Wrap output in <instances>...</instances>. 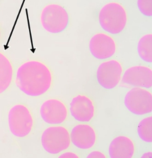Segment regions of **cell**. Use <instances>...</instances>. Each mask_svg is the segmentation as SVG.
Returning a JSON list of instances; mask_svg holds the SVG:
<instances>
[{
	"label": "cell",
	"mask_w": 152,
	"mask_h": 158,
	"mask_svg": "<svg viewBox=\"0 0 152 158\" xmlns=\"http://www.w3.org/2000/svg\"><path fill=\"white\" fill-rule=\"evenodd\" d=\"M138 7L143 15L150 17L152 16V0H139Z\"/></svg>",
	"instance_id": "obj_17"
},
{
	"label": "cell",
	"mask_w": 152,
	"mask_h": 158,
	"mask_svg": "<svg viewBox=\"0 0 152 158\" xmlns=\"http://www.w3.org/2000/svg\"><path fill=\"white\" fill-rule=\"evenodd\" d=\"M124 102L127 109L136 115H145L152 112V94L146 89H131L125 94Z\"/></svg>",
	"instance_id": "obj_6"
},
{
	"label": "cell",
	"mask_w": 152,
	"mask_h": 158,
	"mask_svg": "<svg viewBox=\"0 0 152 158\" xmlns=\"http://www.w3.org/2000/svg\"><path fill=\"white\" fill-rule=\"evenodd\" d=\"M58 158H79L80 156L75 152H72V151H68V152H65L64 153H62L61 155H60L58 156Z\"/></svg>",
	"instance_id": "obj_19"
},
{
	"label": "cell",
	"mask_w": 152,
	"mask_h": 158,
	"mask_svg": "<svg viewBox=\"0 0 152 158\" xmlns=\"http://www.w3.org/2000/svg\"><path fill=\"white\" fill-rule=\"evenodd\" d=\"M41 141L45 151L52 155L58 154L66 150L71 144L69 130L61 126L46 128L42 133Z\"/></svg>",
	"instance_id": "obj_5"
},
{
	"label": "cell",
	"mask_w": 152,
	"mask_h": 158,
	"mask_svg": "<svg viewBox=\"0 0 152 158\" xmlns=\"http://www.w3.org/2000/svg\"><path fill=\"white\" fill-rule=\"evenodd\" d=\"M88 158H106V155L103 152L99 151H93L92 152H90L88 155L87 156Z\"/></svg>",
	"instance_id": "obj_18"
},
{
	"label": "cell",
	"mask_w": 152,
	"mask_h": 158,
	"mask_svg": "<svg viewBox=\"0 0 152 158\" xmlns=\"http://www.w3.org/2000/svg\"><path fill=\"white\" fill-rule=\"evenodd\" d=\"M8 122L10 131L18 138H25L34 127V118L29 108L24 104L12 106L8 112Z\"/></svg>",
	"instance_id": "obj_3"
},
{
	"label": "cell",
	"mask_w": 152,
	"mask_h": 158,
	"mask_svg": "<svg viewBox=\"0 0 152 158\" xmlns=\"http://www.w3.org/2000/svg\"><path fill=\"white\" fill-rule=\"evenodd\" d=\"M40 22L45 30L52 34L63 32L69 25L70 17L68 10L58 4H49L43 8Z\"/></svg>",
	"instance_id": "obj_4"
},
{
	"label": "cell",
	"mask_w": 152,
	"mask_h": 158,
	"mask_svg": "<svg viewBox=\"0 0 152 158\" xmlns=\"http://www.w3.org/2000/svg\"><path fill=\"white\" fill-rule=\"evenodd\" d=\"M70 112L72 117L77 121L84 123L89 122L95 114L93 101L85 95H77L71 101Z\"/></svg>",
	"instance_id": "obj_10"
},
{
	"label": "cell",
	"mask_w": 152,
	"mask_h": 158,
	"mask_svg": "<svg viewBox=\"0 0 152 158\" xmlns=\"http://www.w3.org/2000/svg\"><path fill=\"white\" fill-rule=\"evenodd\" d=\"M135 151V145L133 140L124 135L115 137L109 147V154L111 158H133Z\"/></svg>",
	"instance_id": "obj_13"
},
{
	"label": "cell",
	"mask_w": 152,
	"mask_h": 158,
	"mask_svg": "<svg viewBox=\"0 0 152 158\" xmlns=\"http://www.w3.org/2000/svg\"><path fill=\"white\" fill-rule=\"evenodd\" d=\"M148 157H152V152L145 153L143 154L142 156V158H148Z\"/></svg>",
	"instance_id": "obj_20"
},
{
	"label": "cell",
	"mask_w": 152,
	"mask_h": 158,
	"mask_svg": "<svg viewBox=\"0 0 152 158\" xmlns=\"http://www.w3.org/2000/svg\"><path fill=\"white\" fill-rule=\"evenodd\" d=\"M15 83L25 94L33 97L47 93L53 83V74L48 65L38 60H27L17 69Z\"/></svg>",
	"instance_id": "obj_1"
},
{
	"label": "cell",
	"mask_w": 152,
	"mask_h": 158,
	"mask_svg": "<svg viewBox=\"0 0 152 158\" xmlns=\"http://www.w3.org/2000/svg\"><path fill=\"white\" fill-rule=\"evenodd\" d=\"M123 84L140 88H151L152 86V70L141 65L128 68L122 77Z\"/></svg>",
	"instance_id": "obj_11"
},
{
	"label": "cell",
	"mask_w": 152,
	"mask_h": 158,
	"mask_svg": "<svg viewBox=\"0 0 152 158\" xmlns=\"http://www.w3.org/2000/svg\"><path fill=\"white\" fill-rule=\"evenodd\" d=\"M39 114L42 119L49 124H60L68 117V109L64 102L57 98L45 100L41 104Z\"/></svg>",
	"instance_id": "obj_8"
},
{
	"label": "cell",
	"mask_w": 152,
	"mask_h": 158,
	"mask_svg": "<svg viewBox=\"0 0 152 158\" xmlns=\"http://www.w3.org/2000/svg\"><path fill=\"white\" fill-rule=\"evenodd\" d=\"M121 63L111 59L101 63L97 71V80L99 84L106 89H112L119 84L123 74Z\"/></svg>",
	"instance_id": "obj_7"
},
{
	"label": "cell",
	"mask_w": 152,
	"mask_h": 158,
	"mask_svg": "<svg viewBox=\"0 0 152 158\" xmlns=\"http://www.w3.org/2000/svg\"><path fill=\"white\" fill-rule=\"evenodd\" d=\"M14 68L10 59L0 51V94L5 92L12 84Z\"/></svg>",
	"instance_id": "obj_14"
},
{
	"label": "cell",
	"mask_w": 152,
	"mask_h": 158,
	"mask_svg": "<svg viewBox=\"0 0 152 158\" xmlns=\"http://www.w3.org/2000/svg\"><path fill=\"white\" fill-rule=\"evenodd\" d=\"M70 136L74 145L83 150L92 148L97 141L95 129L88 124H79L74 126Z\"/></svg>",
	"instance_id": "obj_12"
},
{
	"label": "cell",
	"mask_w": 152,
	"mask_h": 158,
	"mask_svg": "<svg viewBox=\"0 0 152 158\" xmlns=\"http://www.w3.org/2000/svg\"><path fill=\"white\" fill-rule=\"evenodd\" d=\"M138 136L142 141L151 143L152 142V117L149 116L142 119L138 126Z\"/></svg>",
	"instance_id": "obj_16"
},
{
	"label": "cell",
	"mask_w": 152,
	"mask_h": 158,
	"mask_svg": "<svg viewBox=\"0 0 152 158\" xmlns=\"http://www.w3.org/2000/svg\"><path fill=\"white\" fill-rule=\"evenodd\" d=\"M98 19L99 24L105 31L117 35L123 31L127 25V13L120 3L110 2L101 8Z\"/></svg>",
	"instance_id": "obj_2"
},
{
	"label": "cell",
	"mask_w": 152,
	"mask_h": 158,
	"mask_svg": "<svg viewBox=\"0 0 152 158\" xmlns=\"http://www.w3.org/2000/svg\"><path fill=\"white\" fill-rule=\"evenodd\" d=\"M1 35H2V33H1V27H0V40L1 38Z\"/></svg>",
	"instance_id": "obj_21"
},
{
	"label": "cell",
	"mask_w": 152,
	"mask_h": 158,
	"mask_svg": "<svg viewBox=\"0 0 152 158\" xmlns=\"http://www.w3.org/2000/svg\"><path fill=\"white\" fill-rule=\"evenodd\" d=\"M138 53L143 61L152 62V34L143 35L138 43Z\"/></svg>",
	"instance_id": "obj_15"
},
{
	"label": "cell",
	"mask_w": 152,
	"mask_h": 158,
	"mask_svg": "<svg viewBox=\"0 0 152 158\" xmlns=\"http://www.w3.org/2000/svg\"><path fill=\"white\" fill-rule=\"evenodd\" d=\"M89 48L94 58L102 60L113 56L116 52L117 45L112 36L103 33H98L91 37Z\"/></svg>",
	"instance_id": "obj_9"
}]
</instances>
